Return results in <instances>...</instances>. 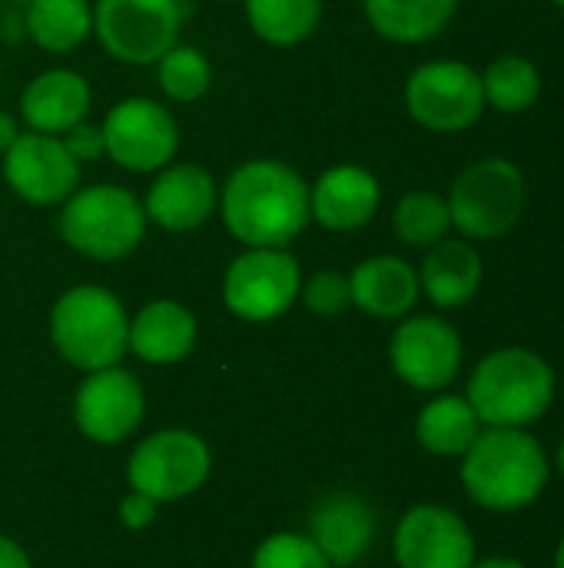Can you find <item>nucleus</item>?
Listing matches in <instances>:
<instances>
[{
    "instance_id": "7c9ffc66",
    "label": "nucleus",
    "mask_w": 564,
    "mask_h": 568,
    "mask_svg": "<svg viewBox=\"0 0 564 568\" xmlns=\"http://www.w3.org/2000/svg\"><path fill=\"white\" fill-rule=\"evenodd\" d=\"M299 296H302V303L309 306V313L326 316V320H336V316H342V313L352 306L349 276L339 273V270H319V273H312V276L302 283Z\"/></svg>"
},
{
    "instance_id": "9d476101",
    "label": "nucleus",
    "mask_w": 564,
    "mask_h": 568,
    "mask_svg": "<svg viewBox=\"0 0 564 568\" xmlns=\"http://www.w3.org/2000/svg\"><path fill=\"white\" fill-rule=\"evenodd\" d=\"M100 130L106 156L130 173H156L170 166L180 150L176 116L150 97H126L113 103Z\"/></svg>"
},
{
    "instance_id": "aec40b11",
    "label": "nucleus",
    "mask_w": 564,
    "mask_h": 568,
    "mask_svg": "<svg viewBox=\"0 0 564 568\" xmlns=\"http://www.w3.org/2000/svg\"><path fill=\"white\" fill-rule=\"evenodd\" d=\"M352 306L376 320H406L419 296V270L402 256H369L349 273Z\"/></svg>"
},
{
    "instance_id": "c756f323",
    "label": "nucleus",
    "mask_w": 564,
    "mask_h": 568,
    "mask_svg": "<svg viewBox=\"0 0 564 568\" xmlns=\"http://www.w3.org/2000/svg\"><path fill=\"white\" fill-rule=\"evenodd\" d=\"M253 568H332V562L322 556V549L309 536L279 532V536H269L256 549Z\"/></svg>"
},
{
    "instance_id": "4c0bfd02",
    "label": "nucleus",
    "mask_w": 564,
    "mask_h": 568,
    "mask_svg": "<svg viewBox=\"0 0 564 568\" xmlns=\"http://www.w3.org/2000/svg\"><path fill=\"white\" fill-rule=\"evenodd\" d=\"M555 568H564V536L562 542H558V549H555Z\"/></svg>"
},
{
    "instance_id": "0eeeda50",
    "label": "nucleus",
    "mask_w": 564,
    "mask_h": 568,
    "mask_svg": "<svg viewBox=\"0 0 564 568\" xmlns=\"http://www.w3.org/2000/svg\"><path fill=\"white\" fill-rule=\"evenodd\" d=\"M186 13V0H96L93 33L113 60L153 67L180 43Z\"/></svg>"
},
{
    "instance_id": "f3484780",
    "label": "nucleus",
    "mask_w": 564,
    "mask_h": 568,
    "mask_svg": "<svg viewBox=\"0 0 564 568\" xmlns=\"http://www.w3.org/2000/svg\"><path fill=\"white\" fill-rule=\"evenodd\" d=\"M382 203V183L372 170L359 163L329 166L309 186V213L319 226L332 233H352L372 223Z\"/></svg>"
},
{
    "instance_id": "39448f33",
    "label": "nucleus",
    "mask_w": 564,
    "mask_h": 568,
    "mask_svg": "<svg viewBox=\"0 0 564 568\" xmlns=\"http://www.w3.org/2000/svg\"><path fill=\"white\" fill-rule=\"evenodd\" d=\"M50 339L70 366L106 369L130 349V316L106 286H70L50 313Z\"/></svg>"
},
{
    "instance_id": "412c9836",
    "label": "nucleus",
    "mask_w": 564,
    "mask_h": 568,
    "mask_svg": "<svg viewBox=\"0 0 564 568\" xmlns=\"http://www.w3.org/2000/svg\"><path fill=\"white\" fill-rule=\"evenodd\" d=\"M482 256L475 243L445 236L442 243L425 250V260L419 266V286L439 310H462L469 306L482 290Z\"/></svg>"
},
{
    "instance_id": "ea45409f",
    "label": "nucleus",
    "mask_w": 564,
    "mask_h": 568,
    "mask_svg": "<svg viewBox=\"0 0 564 568\" xmlns=\"http://www.w3.org/2000/svg\"><path fill=\"white\" fill-rule=\"evenodd\" d=\"M552 3H555V7H562V10H564V0H552Z\"/></svg>"
},
{
    "instance_id": "6e6552de",
    "label": "nucleus",
    "mask_w": 564,
    "mask_h": 568,
    "mask_svg": "<svg viewBox=\"0 0 564 568\" xmlns=\"http://www.w3.org/2000/svg\"><path fill=\"white\" fill-rule=\"evenodd\" d=\"M409 116L432 133H462L482 120V73L462 60H429L406 80Z\"/></svg>"
},
{
    "instance_id": "a878e982",
    "label": "nucleus",
    "mask_w": 564,
    "mask_h": 568,
    "mask_svg": "<svg viewBox=\"0 0 564 568\" xmlns=\"http://www.w3.org/2000/svg\"><path fill=\"white\" fill-rule=\"evenodd\" d=\"M246 20L269 47H296L309 40L322 20V0H243Z\"/></svg>"
},
{
    "instance_id": "4be33fe9",
    "label": "nucleus",
    "mask_w": 564,
    "mask_h": 568,
    "mask_svg": "<svg viewBox=\"0 0 564 568\" xmlns=\"http://www.w3.org/2000/svg\"><path fill=\"white\" fill-rule=\"evenodd\" d=\"M196 346V316L176 300H153L130 320V353L150 366H173Z\"/></svg>"
},
{
    "instance_id": "4468645a",
    "label": "nucleus",
    "mask_w": 564,
    "mask_h": 568,
    "mask_svg": "<svg viewBox=\"0 0 564 568\" xmlns=\"http://www.w3.org/2000/svg\"><path fill=\"white\" fill-rule=\"evenodd\" d=\"M143 409H146L143 386L120 363L106 369H93L80 383L73 399V419L80 433L100 446L130 439L143 423Z\"/></svg>"
},
{
    "instance_id": "473e14b6",
    "label": "nucleus",
    "mask_w": 564,
    "mask_h": 568,
    "mask_svg": "<svg viewBox=\"0 0 564 568\" xmlns=\"http://www.w3.org/2000/svg\"><path fill=\"white\" fill-rule=\"evenodd\" d=\"M156 499H150V496H143V493H133L130 489V496L120 503V519H123V526L126 529H146L153 519H156Z\"/></svg>"
},
{
    "instance_id": "dca6fc26",
    "label": "nucleus",
    "mask_w": 564,
    "mask_h": 568,
    "mask_svg": "<svg viewBox=\"0 0 564 568\" xmlns=\"http://www.w3.org/2000/svg\"><path fill=\"white\" fill-rule=\"evenodd\" d=\"M219 206V186L199 163H170L156 170L143 196L146 220L166 233H189L203 226Z\"/></svg>"
},
{
    "instance_id": "c85d7f7f",
    "label": "nucleus",
    "mask_w": 564,
    "mask_h": 568,
    "mask_svg": "<svg viewBox=\"0 0 564 568\" xmlns=\"http://www.w3.org/2000/svg\"><path fill=\"white\" fill-rule=\"evenodd\" d=\"M153 67H156V83H160L163 97H170L176 103H196L213 87V63L193 43L170 47Z\"/></svg>"
},
{
    "instance_id": "e433bc0d",
    "label": "nucleus",
    "mask_w": 564,
    "mask_h": 568,
    "mask_svg": "<svg viewBox=\"0 0 564 568\" xmlns=\"http://www.w3.org/2000/svg\"><path fill=\"white\" fill-rule=\"evenodd\" d=\"M552 469H558L564 476V439L558 443V449H555V459H552Z\"/></svg>"
},
{
    "instance_id": "2f4dec72",
    "label": "nucleus",
    "mask_w": 564,
    "mask_h": 568,
    "mask_svg": "<svg viewBox=\"0 0 564 568\" xmlns=\"http://www.w3.org/2000/svg\"><path fill=\"white\" fill-rule=\"evenodd\" d=\"M63 146L70 150V156L83 166V163H93L100 156H106V143H103V130L96 123H76L73 130H66L63 136Z\"/></svg>"
},
{
    "instance_id": "2eb2a0df",
    "label": "nucleus",
    "mask_w": 564,
    "mask_h": 568,
    "mask_svg": "<svg viewBox=\"0 0 564 568\" xmlns=\"http://www.w3.org/2000/svg\"><path fill=\"white\" fill-rule=\"evenodd\" d=\"M3 180L23 203L57 206L80 186V163L60 136L27 130L3 153Z\"/></svg>"
},
{
    "instance_id": "9b49d317",
    "label": "nucleus",
    "mask_w": 564,
    "mask_h": 568,
    "mask_svg": "<svg viewBox=\"0 0 564 568\" xmlns=\"http://www.w3.org/2000/svg\"><path fill=\"white\" fill-rule=\"evenodd\" d=\"M209 476V449L196 433L163 429L143 439L126 466V483L156 503H176L193 496Z\"/></svg>"
},
{
    "instance_id": "1a4fd4ad",
    "label": "nucleus",
    "mask_w": 564,
    "mask_h": 568,
    "mask_svg": "<svg viewBox=\"0 0 564 568\" xmlns=\"http://www.w3.org/2000/svg\"><path fill=\"white\" fill-rule=\"evenodd\" d=\"M302 290L299 260L289 250L246 246L223 276V303L246 323H273L293 310Z\"/></svg>"
},
{
    "instance_id": "423d86ee",
    "label": "nucleus",
    "mask_w": 564,
    "mask_h": 568,
    "mask_svg": "<svg viewBox=\"0 0 564 568\" xmlns=\"http://www.w3.org/2000/svg\"><path fill=\"white\" fill-rule=\"evenodd\" d=\"M445 203L452 230H459L462 240L489 243L509 236L519 226L529 203V183L512 160L485 156L455 176Z\"/></svg>"
},
{
    "instance_id": "20e7f679",
    "label": "nucleus",
    "mask_w": 564,
    "mask_h": 568,
    "mask_svg": "<svg viewBox=\"0 0 564 568\" xmlns=\"http://www.w3.org/2000/svg\"><path fill=\"white\" fill-rule=\"evenodd\" d=\"M60 240L100 263H116L136 253V246L146 236V210L143 200L116 183H93L76 186L73 196L63 200L60 210Z\"/></svg>"
},
{
    "instance_id": "bb28decb",
    "label": "nucleus",
    "mask_w": 564,
    "mask_h": 568,
    "mask_svg": "<svg viewBox=\"0 0 564 568\" xmlns=\"http://www.w3.org/2000/svg\"><path fill=\"white\" fill-rule=\"evenodd\" d=\"M482 90L485 106H495L499 113H529L542 97V70L529 57L505 53L482 70Z\"/></svg>"
},
{
    "instance_id": "f8f14e48",
    "label": "nucleus",
    "mask_w": 564,
    "mask_h": 568,
    "mask_svg": "<svg viewBox=\"0 0 564 568\" xmlns=\"http://www.w3.org/2000/svg\"><path fill=\"white\" fill-rule=\"evenodd\" d=\"M465 346L459 329L442 316H406L389 343L396 376L419 393H442L462 373Z\"/></svg>"
},
{
    "instance_id": "c9c22d12",
    "label": "nucleus",
    "mask_w": 564,
    "mask_h": 568,
    "mask_svg": "<svg viewBox=\"0 0 564 568\" xmlns=\"http://www.w3.org/2000/svg\"><path fill=\"white\" fill-rule=\"evenodd\" d=\"M472 568H529L522 559H512V556H489V559H475Z\"/></svg>"
},
{
    "instance_id": "f257e3e1",
    "label": "nucleus",
    "mask_w": 564,
    "mask_h": 568,
    "mask_svg": "<svg viewBox=\"0 0 564 568\" xmlns=\"http://www.w3.org/2000/svg\"><path fill=\"white\" fill-rule=\"evenodd\" d=\"M219 216L243 246L289 250L312 220L309 183L283 160H246L219 186Z\"/></svg>"
},
{
    "instance_id": "a211bd4d",
    "label": "nucleus",
    "mask_w": 564,
    "mask_h": 568,
    "mask_svg": "<svg viewBox=\"0 0 564 568\" xmlns=\"http://www.w3.org/2000/svg\"><path fill=\"white\" fill-rule=\"evenodd\" d=\"M93 106V90L83 73L53 67L37 73L20 93V116L27 130L60 136L86 120Z\"/></svg>"
},
{
    "instance_id": "b1692460",
    "label": "nucleus",
    "mask_w": 564,
    "mask_h": 568,
    "mask_svg": "<svg viewBox=\"0 0 564 568\" xmlns=\"http://www.w3.org/2000/svg\"><path fill=\"white\" fill-rule=\"evenodd\" d=\"M482 419L472 409V403L465 396L455 393H435L416 419V439L422 443V449H429L432 456L442 459H462L465 449L479 439L482 433Z\"/></svg>"
},
{
    "instance_id": "6ab92c4d",
    "label": "nucleus",
    "mask_w": 564,
    "mask_h": 568,
    "mask_svg": "<svg viewBox=\"0 0 564 568\" xmlns=\"http://www.w3.org/2000/svg\"><path fill=\"white\" fill-rule=\"evenodd\" d=\"M379 532L376 513L356 493L326 496L309 519V539L322 549L332 568L356 566Z\"/></svg>"
},
{
    "instance_id": "7ed1b4c3",
    "label": "nucleus",
    "mask_w": 564,
    "mask_h": 568,
    "mask_svg": "<svg viewBox=\"0 0 564 568\" xmlns=\"http://www.w3.org/2000/svg\"><path fill=\"white\" fill-rule=\"evenodd\" d=\"M558 376L552 363L525 346H502L479 359L465 399L492 429H532L555 406Z\"/></svg>"
},
{
    "instance_id": "ddd939ff",
    "label": "nucleus",
    "mask_w": 564,
    "mask_h": 568,
    "mask_svg": "<svg viewBox=\"0 0 564 568\" xmlns=\"http://www.w3.org/2000/svg\"><path fill=\"white\" fill-rule=\"evenodd\" d=\"M399 568H472L475 566V536L469 523L445 506H412L392 539Z\"/></svg>"
},
{
    "instance_id": "cd10ccee",
    "label": "nucleus",
    "mask_w": 564,
    "mask_h": 568,
    "mask_svg": "<svg viewBox=\"0 0 564 568\" xmlns=\"http://www.w3.org/2000/svg\"><path fill=\"white\" fill-rule=\"evenodd\" d=\"M392 230L406 246H416V250H429V246L442 243L452 233V216H449L445 196H439L432 190L406 193L392 210Z\"/></svg>"
},
{
    "instance_id": "a19ab883",
    "label": "nucleus",
    "mask_w": 564,
    "mask_h": 568,
    "mask_svg": "<svg viewBox=\"0 0 564 568\" xmlns=\"http://www.w3.org/2000/svg\"><path fill=\"white\" fill-rule=\"evenodd\" d=\"M226 3H233V0H226Z\"/></svg>"
},
{
    "instance_id": "5701e85b",
    "label": "nucleus",
    "mask_w": 564,
    "mask_h": 568,
    "mask_svg": "<svg viewBox=\"0 0 564 568\" xmlns=\"http://www.w3.org/2000/svg\"><path fill=\"white\" fill-rule=\"evenodd\" d=\"M362 13L392 43H429L452 23L459 0H362Z\"/></svg>"
},
{
    "instance_id": "f704fd0d",
    "label": "nucleus",
    "mask_w": 564,
    "mask_h": 568,
    "mask_svg": "<svg viewBox=\"0 0 564 568\" xmlns=\"http://www.w3.org/2000/svg\"><path fill=\"white\" fill-rule=\"evenodd\" d=\"M23 130H20V123L7 113V110H0V156L13 146V140L20 136Z\"/></svg>"
},
{
    "instance_id": "58836bf2",
    "label": "nucleus",
    "mask_w": 564,
    "mask_h": 568,
    "mask_svg": "<svg viewBox=\"0 0 564 568\" xmlns=\"http://www.w3.org/2000/svg\"><path fill=\"white\" fill-rule=\"evenodd\" d=\"M7 3H10V7H27L30 0H7Z\"/></svg>"
},
{
    "instance_id": "f03ea898",
    "label": "nucleus",
    "mask_w": 564,
    "mask_h": 568,
    "mask_svg": "<svg viewBox=\"0 0 564 568\" xmlns=\"http://www.w3.org/2000/svg\"><path fill=\"white\" fill-rule=\"evenodd\" d=\"M459 479L465 496L485 513H522L552 483V459L532 429H492L465 449Z\"/></svg>"
},
{
    "instance_id": "393cba45",
    "label": "nucleus",
    "mask_w": 564,
    "mask_h": 568,
    "mask_svg": "<svg viewBox=\"0 0 564 568\" xmlns=\"http://www.w3.org/2000/svg\"><path fill=\"white\" fill-rule=\"evenodd\" d=\"M23 30L47 53H73L93 33V7L90 0H30Z\"/></svg>"
},
{
    "instance_id": "72a5a7b5",
    "label": "nucleus",
    "mask_w": 564,
    "mask_h": 568,
    "mask_svg": "<svg viewBox=\"0 0 564 568\" xmlns=\"http://www.w3.org/2000/svg\"><path fill=\"white\" fill-rule=\"evenodd\" d=\"M0 568H30V556L7 536H0Z\"/></svg>"
}]
</instances>
